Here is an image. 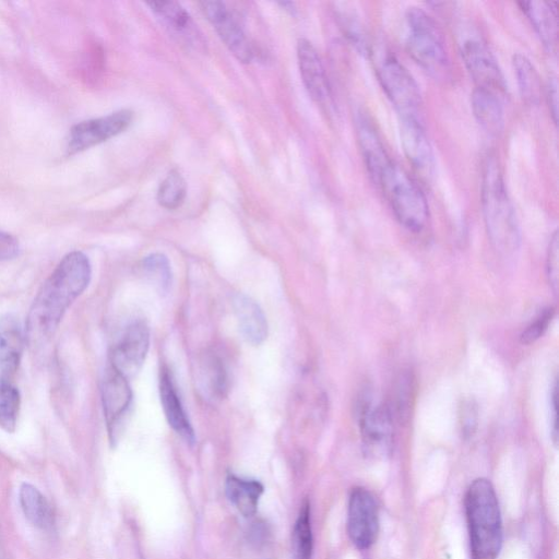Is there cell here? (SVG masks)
<instances>
[{
	"mask_svg": "<svg viewBox=\"0 0 559 559\" xmlns=\"http://www.w3.org/2000/svg\"><path fill=\"white\" fill-rule=\"evenodd\" d=\"M88 258L80 251L64 255L36 295L28 313L26 336L32 345L48 341L63 314L91 281Z\"/></svg>",
	"mask_w": 559,
	"mask_h": 559,
	"instance_id": "6da1fadb",
	"label": "cell"
},
{
	"mask_svg": "<svg viewBox=\"0 0 559 559\" xmlns=\"http://www.w3.org/2000/svg\"><path fill=\"white\" fill-rule=\"evenodd\" d=\"M481 206L492 247L503 257L513 255L520 247V228L495 156L488 157L485 164Z\"/></svg>",
	"mask_w": 559,
	"mask_h": 559,
	"instance_id": "7a4b0ae2",
	"label": "cell"
},
{
	"mask_svg": "<svg viewBox=\"0 0 559 559\" xmlns=\"http://www.w3.org/2000/svg\"><path fill=\"white\" fill-rule=\"evenodd\" d=\"M472 559H497L502 545V522L491 483L475 479L465 496Z\"/></svg>",
	"mask_w": 559,
	"mask_h": 559,
	"instance_id": "3957f363",
	"label": "cell"
},
{
	"mask_svg": "<svg viewBox=\"0 0 559 559\" xmlns=\"http://www.w3.org/2000/svg\"><path fill=\"white\" fill-rule=\"evenodd\" d=\"M406 25V46L412 58L435 79H445L450 71L449 58L435 20L423 9L411 7Z\"/></svg>",
	"mask_w": 559,
	"mask_h": 559,
	"instance_id": "277c9868",
	"label": "cell"
},
{
	"mask_svg": "<svg viewBox=\"0 0 559 559\" xmlns=\"http://www.w3.org/2000/svg\"><path fill=\"white\" fill-rule=\"evenodd\" d=\"M380 186L397 221L408 230L424 229L429 217L426 197L413 178L393 162L381 176Z\"/></svg>",
	"mask_w": 559,
	"mask_h": 559,
	"instance_id": "5b68a950",
	"label": "cell"
},
{
	"mask_svg": "<svg viewBox=\"0 0 559 559\" xmlns=\"http://www.w3.org/2000/svg\"><path fill=\"white\" fill-rule=\"evenodd\" d=\"M377 74L384 93L400 117L420 120L421 96L408 70L394 56L388 55L380 60Z\"/></svg>",
	"mask_w": 559,
	"mask_h": 559,
	"instance_id": "8992f818",
	"label": "cell"
},
{
	"mask_svg": "<svg viewBox=\"0 0 559 559\" xmlns=\"http://www.w3.org/2000/svg\"><path fill=\"white\" fill-rule=\"evenodd\" d=\"M359 412L362 450L370 459H385L393 445V414L385 404L364 401Z\"/></svg>",
	"mask_w": 559,
	"mask_h": 559,
	"instance_id": "52a82bcc",
	"label": "cell"
},
{
	"mask_svg": "<svg viewBox=\"0 0 559 559\" xmlns=\"http://www.w3.org/2000/svg\"><path fill=\"white\" fill-rule=\"evenodd\" d=\"M460 47L465 67L476 87L488 90L502 98L507 93V84L488 46L473 36L463 39Z\"/></svg>",
	"mask_w": 559,
	"mask_h": 559,
	"instance_id": "ba28073f",
	"label": "cell"
},
{
	"mask_svg": "<svg viewBox=\"0 0 559 559\" xmlns=\"http://www.w3.org/2000/svg\"><path fill=\"white\" fill-rule=\"evenodd\" d=\"M150 347V330L142 320L131 323L110 352V368L126 379L141 369Z\"/></svg>",
	"mask_w": 559,
	"mask_h": 559,
	"instance_id": "9c48e42d",
	"label": "cell"
},
{
	"mask_svg": "<svg viewBox=\"0 0 559 559\" xmlns=\"http://www.w3.org/2000/svg\"><path fill=\"white\" fill-rule=\"evenodd\" d=\"M379 531L377 503L365 488H355L349 496L347 508V533L358 549L369 548Z\"/></svg>",
	"mask_w": 559,
	"mask_h": 559,
	"instance_id": "30bf717a",
	"label": "cell"
},
{
	"mask_svg": "<svg viewBox=\"0 0 559 559\" xmlns=\"http://www.w3.org/2000/svg\"><path fill=\"white\" fill-rule=\"evenodd\" d=\"M131 121L132 112L127 109L82 121L71 129L68 150L76 153L102 143L126 130Z\"/></svg>",
	"mask_w": 559,
	"mask_h": 559,
	"instance_id": "8fae6325",
	"label": "cell"
},
{
	"mask_svg": "<svg viewBox=\"0 0 559 559\" xmlns=\"http://www.w3.org/2000/svg\"><path fill=\"white\" fill-rule=\"evenodd\" d=\"M201 9L229 51L241 62H250L253 50L242 28L221 1H202Z\"/></svg>",
	"mask_w": 559,
	"mask_h": 559,
	"instance_id": "7c38bea8",
	"label": "cell"
},
{
	"mask_svg": "<svg viewBox=\"0 0 559 559\" xmlns=\"http://www.w3.org/2000/svg\"><path fill=\"white\" fill-rule=\"evenodd\" d=\"M146 4L179 43L197 50L204 49L205 40L201 32L180 3L171 0H153Z\"/></svg>",
	"mask_w": 559,
	"mask_h": 559,
	"instance_id": "4fadbf2b",
	"label": "cell"
},
{
	"mask_svg": "<svg viewBox=\"0 0 559 559\" xmlns=\"http://www.w3.org/2000/svg\"><path fill=\"white\" fill-rule=\"evenodd\" d=\"M132 391L128 379L108 368L102 382V403L110 439L114 440L116 429L130 406Z\"/></svg>",
	"mask_w": 559,
	"mask_h": 559,
	"instance_id": "5bb4252c",
	"label": "cell"
},
{
	"mask_svg": "<svg viewBox=\"0 0 559 559\" xmlns=\"http://www.w3.org/2000/svg\"><path fill=\"white\" fill-rule=\"evenodd\" d=\"M355 124L365 165L371 179L378 185L392 160L389 158L376 127L368 115L361 111L357 112Z\"/></svg>",
	"mask_w": 559,
	"mask_h": 559,
	"instance_id": "9a60e30c",
	"label": "cell"
},
{
	"mask_svg": "<svg viewBox=\"0 0 559 559\" xmlns=\"http://www.w3.org/2000/svg\"><path fill=\"white\" fill-rule=\"evenodd\" d=\"M400 135L408 162L418 171L430 174L433 167V153L420 120L400 117Z\"/></svg>",
	"mask_w": 559,
	"mask_h": 559,
	"instance_id": "2e32d148",
	"label": "cell"
},
{
	"mask_svg": "<svg viewBox=\"0 0 559 559\" xmlns=\"http://www.w3.org/2000/svg\"><path fill=\"white\" fill-rule=\"evenodd\" d=\"M25 334L16 317L5 314L0 318V376L9 380L21 362L25 345Z\"/></svg>",
	"mask_w": 559,
	"mask_h": 559,
	"instance_id": "e0dca14e",
	"label": "cell"
},
{
	"mask_svg": "<svg viewBox=\"0 0 559 559\" xmlns=\"http://www.w3.org/2000/svg\"><path fill=\"white\" fill-rule=\"evenodd\" d=\"M297 58L304 85L316 102H324L329 96V84L320 56L307 39H299Z\"/></svg>",
	"mask_w": 559,
	"mask_h": 559,
	"instance_id": "ac0fdd59",
	"label": "cell"
},
{
	"mask_svg": "<svg viewBox=\"0 0 559 559\" xmlns=\"http://www.w3.org/2000/svg\"><path fill=\"white\" fill-rule=\"evenodd\" d=\"M519 4L543 44L554 50L558 43V2L521 1Z\"/></svg>",
	"mask_w": 559,
	"mask_h": 559,
	"instance_id": "d6986e66",
	"label": "cell"
},
{
	"mask_svg": "<svg viewBox=\"0 0 559 559\" xmlns=\"http://www.w3.org/2000/svg\"><path fill=\"white\" fill-rule=\"evenodd\" d=\"M159 395L169 426L188 442H193L194 432L183 409L180 397L166 369L160 371Z\"/></svg>",
	"mask_w": 559,
	"mask_h": 559,
	"instance_id": "ffe728a7",
	"label": "cell"
},
{
	"mask_svg": "<svg viewBox=\"0 0 559 559\" xmlns=\"http://www.w3.org/2000/svg\"><path fill=\"white\" fill-rule=\"evenodd\" d=\"M234 309L243 338L260 345L267 335V322L260 306L251 297L238 294L234 298Z\"/></svg>",
	"mask_w": 559,
	"mask_h": 559,
	"instance_id": "44dd1931",
	"label": "cell"
},
{
	"mask_svg": "<svg viewBox=\"0 0 559 559\" xmlns=\"http://www.w3.org/2000/svg\"><path fill=\"white\" fill-rule=\"evenodd\" d=\"M471 103L474 116L480 127L490 134H498L503 127L501 98L488 90L475 87Z\"/></svg>",
	"mask_w": 559,
	"mask_h": 559,
	"instance_id": "7402d4cb",
	"label": "cell"
},
{
	"mask_svg": "<svg viewBox=\"0 0 559 559\" xmlns=\"http://www.w3.org/2000/svg\"><path fill=\"white\" fill-rule=\"evenodd\" d=\"M19 501L27 521L37 528L49 530L53 525L52 509L46 497L34 485L24 483L19 490Z\"/></svg>",
	"mask_w": 559,
	"mask_h": 559,
	"instance_id": "603a6c76",
	"label": "cell"
},
{
	"mask_svg": "<svg viewBox=\"0 0 559 559\" xmlns=\"http://www.w3.org/2000/svg\"><path fill=\"white\" fill-rule=\"evenodd\" d=\"M263 486L257 480L239 478L228 475L226 479V493L230 502L245 516L255 513Z\"/></svg>",
	"mask_w": 559,
	"mask_h": 559,
	"instance_id": "cb8c5ba5",
	"label": "cell"
},
{
	"mask_svg": "<svg viewBox=\"0 0 559 559\" xmlns=\"http://www.w3.org/2000/svg\"><path fill=\"white\" fill-rule=\"evenodd\" d=\"M512 64L524 103L527 105H537L542 96V83L536 68L531 60L522 53L513 55Z\"/></svg>",
	"mask_w": 559,
	"mask_h": 559,
	"instance_id": "d4e9b609",
	"label": "cell"
},
{
	"mask_svg": "<svg viewBox=\"0 0 559 559\" xmlns=\"http://www.w3.org/2000/svg\"><path fill=\"white\" fill-rule=\"evenodd\" d=\"M21 407L17 388L9 380H0V429L13 432L16 428Z\"/></svg>",
	"mask_w": 559,
	"mask_h": 559,
	"instance_id": "484cf974",
	"label": "cell"
},
{
	"mask_svg": "<svg viewBox=\"0 0 559 559\" xmlns=\"http://www.w3.org/2000/svg\"><path fill=\"white\" fill-rule=\"evenodd\" d=\"M144 277L160 293L166 294L171 285V269L166 255L152 253L141 263Z\"/></svg>",
	"mask_w": 559,
	"mask_h": 559,
	"instance_id": "4316f807",
	"label": "cell"
},
{
	"mask_svg": "<svg viewBox=\"0 0 559 559\" xmlns=\"http://www.w3.org/2000/svg\"><path fill=\"white\" fill-rule=\"evenodd\" d=\"M293 550L296 559H311L312 532L309 504L306 502L298 515L293 531Z\"/></svg>",
	"mask_w": 559,
	"mask_h": 559,
	"instance_id": "83f0119b",
	"label": "cell"
},
{
	"mask_svg": "<svg viewBox=\"0 0 559 559\" xmlns=\"http://www.w3.org/2000/svg\"><path fill=\"white\" fill-rule=\"evenodd\" d=\"M186 192L187 185L183 177L178 170L174 169L162 181L157 192V201L163 207L175 210L182 204Z\"/></svg>",
	"mask_w": 559,
	"mask_h": 559,
	"instance_id": "f1b7e54d",
	"label": "cell"
},
{
	"mask_svg": "<svg viewBox=\"0 0 559 559\" xmlns=\"http://www.w3.org/2000/svg\"><path fill=\"white\" fill-rule=\"evenodd\" d=\"M202 381L209 392L217 397L227 391V374L222 360L216 356H209L202 367Z\"/></svg>",
	"mask_w": 559,
	"mask_h": 559,
	"instance_id": "f546056e",
	"label": "cell"
},
{
	"mask_svg": "<svg viewBox=\"0 0 559 559\" xmlns=\"http://www.w3.org/2000/svg\"><path fill=\"white\" fill-rule=\"evenodd\" d=\"M340 24L345 36L361 52L369 51L368 39L364 26L357 16L350 12L340 14Z\"/></svg>",
	"mask_w": 559,
	"mask_h": 559,
	"instance_id": "4dcf8cb0",
	"label": "cell"
},
{
	"mask_svg": "<svg viewBox=\"0 0 559 559\" xmlns=\"http://www.w3.org/2000/svg\"><path fill=\"white\" fill-rule=\"evenodd\" d=\"M547 276L549 285L554 293L557 294L559 286V237L557 231L554 233L548 247Z\"/></svg>",
	"mask_w": 559,
	"mask_h": 559,
	"instance_id": "1f68e13d",
	"label": "cell"
},
{
	"mask_svg": "<svg viewBox=\"0 0 559 559\" xmlns=\"http://www.w3.org/2000/svg\"><path fill=\"white\" fill-rule=\"evenodd\" d=\"M554 317V309H546L532 324H530L520 335V342L528 345L537 341L547 330L549 322Z\"/></svg>",
	"mask_w": 559,
	"mask_h": 559,
	"instance_id": "d6a6232c",
	"label": "cell"
},
{
	"mask_svg": "<svg viewBox=\"0 0 559 559\" xmlns=\"http://www.w3.org/2000/svg\"><path fill=\"white\" fill-rule=\"evenodd\" d=\"M19 249L17 239L0 230V261L13 259L17 255Z\"/></svg>",
	"mask_w": 559,
	"mask_h": 559,
	"instance_id": "836d02e7",
	"label": "cell"
},
{
	"mask_svg": "<svg viewBox=\"0 0 559 559\" xmlns=\"http://www.w3.org/2000/svg\"><path fill=\"white\" fill-rule=\"evenodd\" d=\"M461 418L463 431L471 433L474 430L477 419V408L472 401H467L463 404Z\"/></svg>",
	"mask_w": 559,
	"mask_h": 559,
	"instance_id": "e575fe53",
	"label": "cell"
},
{
	"mask_svg": "<svg viewBox=\"0 0 559 559\" xmlns=\"http://www.w3.org/2000/svg\"><path fill=\"white\" fill-rule=\"evenodd\" d=\"M547 99L550 109V114L552 116L554 122L557 123L558 120V82L554 76L549 79L547 86Z\"/></svg>",
	"mask_w": 559,
	"mask_h": 559,
	"instance_id": "d590c367",
	"label": "cell"
},
{
	"mask_svg": "<svg viewBox=\"0 0 559 559\" xmlns=\"http://www.w3.org/2000/svg\"><path fill=\"white\" fill-rule=\"evenodd\" d=\"M0 559H7L5 554H4V549H3L2 545H1V542H0Z\"/></svg>",
	"mask_w": 559,
	"mask_h": 559,
	"instance_id": "8d00e7d4",
	"label": "cell"
}]
</instances>
